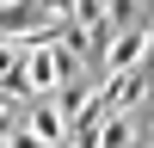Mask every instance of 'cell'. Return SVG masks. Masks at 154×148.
Masks as SVG:
<instances>
[{"instance_id": "cell-1", "label": "cell", "mask_w": 154, "mask_h": 148, "mask_svg": "<svg viewBox=\"0 0 154 148\" xmlns=\"http://www.w3.org/2000/svg\"><path fill=\"white\" fill-rule=\"evenodd\" d=\"M19 130H31L43 148H68L74 142V123H68V105L62 99H25L19 105Z\"/></svg>"}, {"instance_id": "cell-2", "label": "cell", "mask_w": 154, "mask_h": 148, "mask_svg": "<svg viewBox=\"0 0 154 148\" xmlns=\"http://www.w3.org/2000/svg\"><path fill=\"white\" fill-rule=\"evenodd\" d=\"M0 6H19V0H0Z\"/></svg>"}, {"instance_id": "cell-3", "label": "cell", "mask_w": 154, "mask_h": 148, "mask_svg": "<svg viewBox=\"0 0 154 148\" xmlns=\"http://www.w3.org/2000/svg\"><path fill=\"white\" fill-rule=\"evenodd\" d=\"M142 6H154V0H142Z\"/></svg>"}, {"instance_id": "cell-4", "label": "cell", "mask_w": 154, "mask_h": 148, "mask_svg": "<svg viewBox=\"0 0 154 148\" xmlns=\"http://www.w3.org/2000/svg\"><path fill=\"white\" fill-rule=\"evenodd\" d=\"M148 68H154V62H148Z\"/></svg>"}]
</instances>
